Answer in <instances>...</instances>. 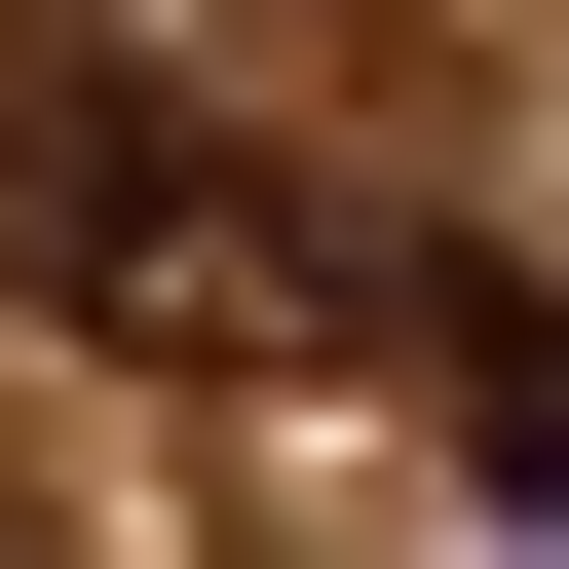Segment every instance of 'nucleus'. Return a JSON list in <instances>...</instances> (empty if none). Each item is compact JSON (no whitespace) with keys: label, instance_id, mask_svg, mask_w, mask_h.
<instances>
[{"label":"nucleus","instance_id":"f257e3e1","mask_svg":"<svg viewBox=\"0 0 569 569\" xmlns=\"http://www.w3.org/2000/svg\"><path fill=\"white\" fill-rule=\"evenodd\" d=\"M0 305L114 342V380H342V342H380V228L266 190L190 77H114V39L0 0Z\"/></svg>","mask_w":569,"mask_h":569},{"label":"nucleus","instance_id":"f03ea898","mask_svg":"<svg viewBox=\"0 0 569 569\" xmlns=\"http://www.w3.org/2000/svg\"><path fill=\"white\" fill-rule=\"evenodd\" d=\"M380 305H418V380H456V456L569 531V305H493V266H380Z\"/></svg>","mask_w":569,"mask_h":569}]
</instances>
